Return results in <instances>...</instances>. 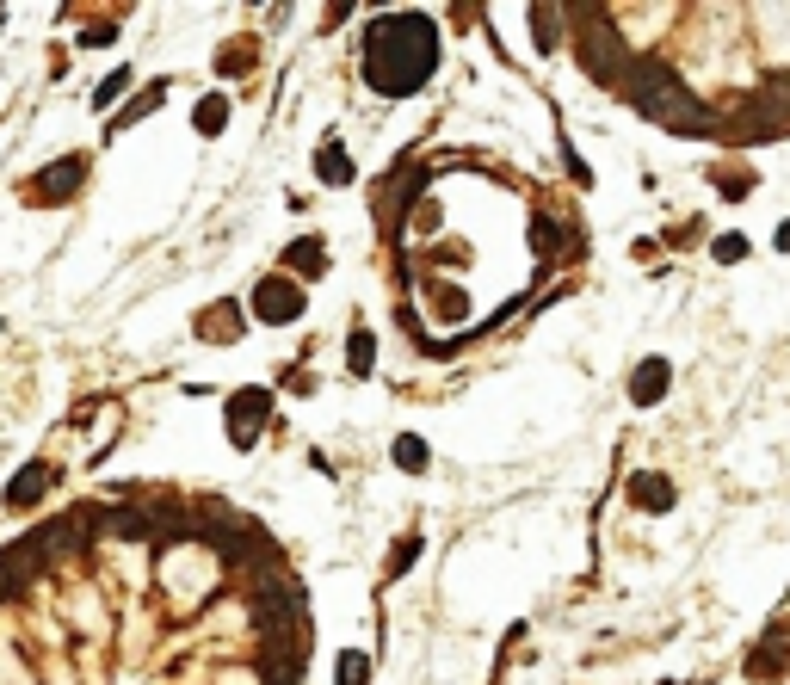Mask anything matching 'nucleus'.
Here are the masks:
<instances>
[{"mask_svg": "<svg viewBox=\"0 0 790 685\" xmlns=\"http://www.w3.org/2000/svg\"><path fill=\"white\" fill-rule=\"evenodd\" d=\"M439 62V31L426 13H402V19H377L371 38H365V81L377 93L408 99L420 93V81L433 75Z\"/></svg>", "mask_w": 790, "mask_h": 685, "instance_id": "obj_1", "label": "nucleus"}, {"mask_svg": "<svg viewBox=\"0 0 790 685\" xmlns=\"http://www.w3.org/2000/svg\"><path fill=\"white\" fill-rule=\"evenodd\" d=\"M624 81H630L624 93H630V105H636L642 118H655V124H667V130H679V136H704V130H710L704 112H698V99L679 87L667 68H636V62H630Z\"/></svg>", "mask_w": 790, "mask_h": 685, "instance_id": "obj_2", "label": "nucleus"}, {"mask_svg": "<svg viewBox=\"0 0 790 685\" xmlns=\"http://www.w3.org/2000/svg\"><path fill=\"white\" fill-rule=\"evenodd\" d=\"M581 62L593 68V81H624V68H630L624 44H618V38H612V31H605V25L581 31Z\"/></svg>", "mask_w": 790, "mask_h": 685, "instance_id": "obj_3", "label": "nucleus"}, {"mask_svg": "<svg viewBox=\"0 0 790 685\" xmlns=\"http://www.w3.org/2000/svg\"><path fill=\"white\" fill-rule=\"evenodd\" d=\"M38 179H44V186H31V204H62L68 192H81V179H87V155H62V161H50Z\"/></svg>", "mask_w": 790, "mask_h": 685, "instance_id": "obj_4", "label": "nucleus"}, {"mask_svg": "<svg viewBox=\"0 0 790 685\" xmlns=\"http://www.w3.org/2000/svg\"><path fill=\"white\" fill-rule=\"evenodd\" d=\"M254 315H260V321H297V315H303V291H297L291 278H260Z\"/></svg>", "mask_w": 790, "mask_h": 685, "instance_id": "obj_5", "label": "nucleus"}, {"mask_svg": "<svg viewBox=\"0 0 790 685\" xmlns=\"http://www.w3.org/2000/svg\"><path fill=\"white\" fill-rule=\"evenodd\" d=\"M266 408H272V395H266V389H241L235 402H229V439H235V445H254Z\"/></svg>", "mask_w": 790, "mask_h": 685, "instance_id": "obj_6", "label": "nucleus"}, {"mask_svg": "<svg viewBox=\"0 0 790 685\" xmlns=\"http://www.w3.org/2000/svg\"><path fill=\"white\" fill-rule=\"evenodd\" d=\"M667 358H649V365H636V383H630V395H636V402L642 408H655L661 402V395H667Z\"/></svg>", "mask_w": 790, "mask_h": 685, "instance_id": "obj_7", "label": "nucleus"}, {"mask_svg": "<svg viewBox=\"0 0 790 685\" xmlns=\"http://www.w3.org/2000/svg\"><path fill=\"white\" fill-rule=\"evenodd\" d=\"M284 266H297V272L321 278V266H328V247H321L315 235H303V241H291V247H284Z\"/></svg>", "mask_w": 790, "mask_h": 685, "instance_id": "obj_8", "label": "nucleus"}, {"mask_svg": "<svg viewBox=\"0 0 790 685\" xmlns=\"http://www.w3.org/2000/svg\"><path fill=\"white\" fill-rule=\"evenodd\" d=\"M44 488H50V463H31V470H19V482L7 488V507H31Z\"/></svg>", "mask_w": 790, "mask_h": 685, "instance_id": "obj_9", "label": "nucleus"}, {"mask_svg": "<svg viewBox=\"0 0 790 685\" xmlns=\"http://www.w3.org/2000/svg\"><path fill=\"white\" fill-rule=\"evenodd\" d=\"M315 173L328 179V186H346V179H352V155L340 149V142H321V155H315Z\"/></svg>", "mask_w": 790, "mask_h": 685, "instance_id": "obj_10", "label": "nucleus"}, {"mask_svg": "<svg viewBox=\"0 0 790 685\" xmlns=\"http://www.w3.org/2000/svg\"><path fill=\"white\" fill-rule=\"evenodd\" d=\"M630 494H636V507H649V513H667L673 507V482H661V476H636Z\"/></svg>", "mask_w": 790, "mask_h": 685, "instance_id": "obj_11", "label": "nucleus"}, {"mask_svg": "<svg viewBox=\"0 0 790 685\" xmlns=\"http://www.w3.org/2000/svg\"><path fill=\"white\" fill-rule=\"evenodd\" d=\"M235 321H241V309H235V303H217V309H204V340H235V334H241Z\"/></svg>", "mask_w": 790, "mask_h": 685, "instance_id": "obj_12", "label": "nucleus"}, {"mask_svg": "<svg viewBox=\"0 0 790 685\" xmlns=\"http://www.w3.org/2000/svg\"><path fill=\"white\" fill-rule=\"evenodd\" d=\"M223 124H229V99H223V93H210V99L198 105V136H217Z\"/></svg>", "mask_w": 790, "mask_h": 685, "instance_id": "obj_13", "label": "nucleus"}, {"mask_svg": "<svg viewBox=\"0 0 790 685\" xmlns=\"http://www.w3.org/2000/svg\"><path fill=\"white\" fill-rule=\"evenodd\" d=\"M395 463H402V470H426V439H414V432H402V439H395Z\"/></svg>", "mask_w": 790, "mask_h": 685, "instance_id": "obj_14", "label": "nucleus"}, {"mask_svg": "<svg viewBox=\"0 0 790 685\" xmlns=\"http://www.w3.org/2000/svg\"><path fill=\"white\" fill-rule=\"evenodd\" d=\"M414 556H420V537H402V544L389 550V581H395V574H408V568H414Z\"/></svg>", "mask_w": 790, "mask_h": 685, "instance_id": "obj_15", "label": "nucleus"}, {"mask_svg": "<svg viewBox=\"0 0 790 685\" xmlns=\"http://www.w3.org/2000/svg\"><path fill=\"white\" fill-rule=\"evenodd\" d=\"M371 358H377V340H371L365 328H358V334H352V371L365 377V371H371Z\"/></svg>", "mask_w": 790, "mask_h": 685, "instance_id": "obj_16", "label": "nucleus"}, {"mask_svg": "<svg viewBox=\"0 0 790 685\" xmlns=\"http://www.w3.org/2000/svg\"><path fill=\"white\" fill-rule=\"evenodd\" d=\"M420 186H426V173H402V186H395V192L383 198V210H389V204H395V210H402L408 198H420Z\"/></svg>", "mask_w": 790, "mask_h": 685, "instance_id": "obj_17", "label": "nucleus"}, {"mask_svg": "<svg viewBox=\"0 0 790 685\" xmlns=\"http://www.w3.org/2000/svg\"><path fill=\"white\" fill-rule=\"evenodd\" d=\"M371 673V655H340V685H365Z\"/></svg>", "mask_w": 790, "mask_h": 685, "instance_id": "obj_18", "label": "nucleus"}, {"mask_svg": "<svg viewBox=\"0 0 790 685\" xmlns=\"http://www.w3.org/2000/svg\"><path fill=\"white\" fill-rule=\"evenodd\" d=\"M124 87H130V68H118V75H105V87L93 93V105H112V99H118Z\"/></svg>", "mask_w": 790, "mask_h": 685, "instance_id": "obj_19", "label": "nucleus"}, {"mask_svg": "<svg viewBox=\"0 0 790 685\" xmlns=\"http://www.w3.org/2000/svg\"><path fill=\"white\" fill-rule=\"evenodd\" d=\"M741 254H747L741 235H716V260H741Z\"/></svg>", "mask_w": 790, "mask_h": 685, "instance_id": "obj_20", "label": "nucleus"}, {"mask_svg": "<svg viewBox=\"0 0 790 685\" xmlns=\"http://www.w3.org/2000/svg\"><path fill=\"white\" fill-rule=\"evenodd\" d=\"M772 241H778V254H790V223H784V229H778Z\"/></svg>", "mask_w": 790, "mask_h": 685, "instance_id": "obj_21", "label": "nucleus"}]
</instances>
